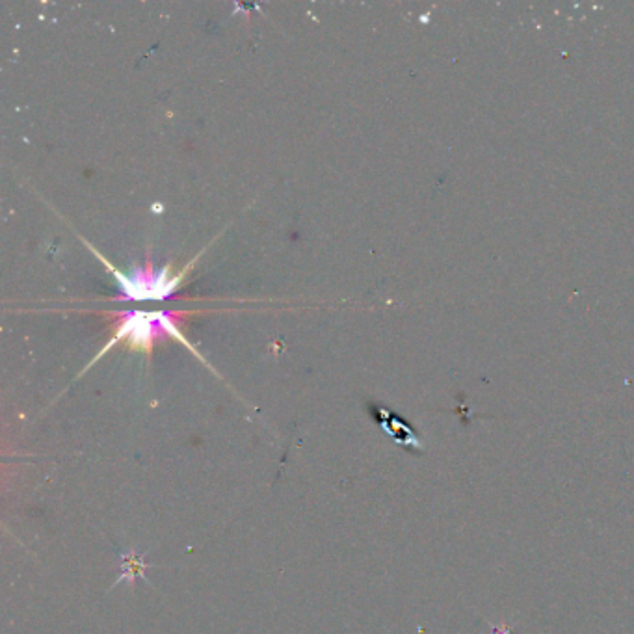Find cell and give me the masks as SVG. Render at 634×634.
I'll use <instances>...</instances> for the list:
<instances>
[{
    "mask_svg": "<svg viewBox=\"0 0 634 634\" xmlns=\"http://www.w3.org/2000/svg\"><path fill=\"white\" fill-rule=\"evenodd\" d=\"M121 575H119V581H134L136 577H144V571H146V562H144V556L136 555L134 551L127 553V555H121Z\"/></svg>",
    "mask_w": 634,
    "mask_h": 634,
    "instance_id": "3",
    "label": "cell"
},
{
    "mask_svg": "<svg viewBox=\"0 0 634 634\" xmlns=\"http://www.w3.org/2000/svg\"><path fill=\"white\" fill-rule=\"evenodd\" d=\"M97 257L114 274L121 300H138V302H142V300H166L183 285L190 266L194 265V263H190L185 270L172 272V266H164L160 270H155L147 261L146 266H142V268H133L131 272H119L116 266L110 265L106 259L101 257V253H97Z\"/></svg>",
    "mask_w": 634,
    "mask_h": 634,
    "instance_id": "2",
    "label": "cell"
},
{
    "mask_svg": "<svg viewBox=\"0 0 634 634\" xmlns=\"http://www.w3.org/2000/svg\"><path fill=\"white\" fill-rule=\"evenodd\" d=\"M489 627H491L493 634H516L514 633V629H512L506 621H501V623H489Z\"/></svg>",
    "mask_w": 634,
    "mask_h": 634,
    "instance_id": "4",
    "label": "cell"
},
{
    "mask_svg": "<svg viewBox=\"0 0 634 634\" xmlns=\"http://www.w3.org/2000/svg\"><path fill=\"white\" fill-rule=\"evenodd\" d=\"M164 339H177L194 350L181 331V317L170 311H127L119 317L114 337L95 359L103 356L114 344H127L133 350L151 352V348Z\"/></svg>",
    "mask_w": 634,
    "mask_h": 634,
    "instance_id": "1",
    "label": "cell"
}]
</instances>
